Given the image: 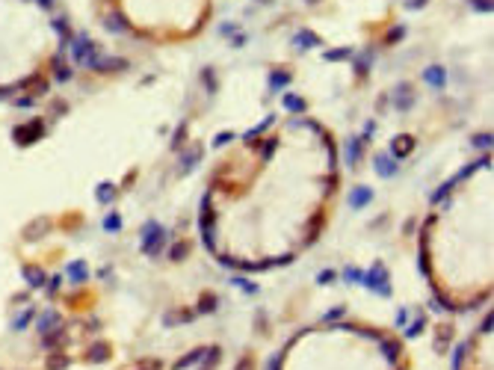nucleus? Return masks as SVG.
I'll use <instances>...</instances> for the list:
<instances>
[{"label":"nucleus","mask_w":494,"mask_h":370,"mask_svg":"<svg viewBox=\"0 0 494 370\" xmlns=\"http://www.w3.org/2000/svg\"><path fill=\"white\" fill-rule=\"evenodd\" d=\"M51 3H54V0H42V6H51Z\"/></svg>","instance_id":"obj_16"},{"label":"nucleus","mask_w":494,"mask_h":370,"mask_svg":"<svg viewBox=\"0 0 494 370\" xmlns=\"http://www.w3.org/2000/svg\"><path fill=\"white\" fill-rule=\"evenodd\" d=\"M296 45H302V48H317V45H320V36L311 33V30H299L296 33Z\"/></svg>","instance_id":"obj_4"},{"label":"nucleus","mask_w":494,"mask_h":370,"mask_svg":"<svg viewBox=\"0 0 494 370\" xmlns=\"http://www.w3.org/2000/svg\"><path fill=\"white\" fill-rule=\"evenodd\" d=\"M376 169H379L382 175H391V172H394V169H391V160H388V157H379V160H376Z\"/></svg>","instance_id":"obj_10"},{"label":"nucleus","mask_w":494,"mask_h":370,"mask_svg":"<svg viewBox=\"0 0 494 370\" xmlns=\"http://www.w3.org/2000/svg\"><path fill=\"white\" fill-rule=\"evenodd\" d=\"M423 77H426V83H432V86H444V68L441 66H429L423 71Z\"/></svg>","instance_id":"obj_3"},{"label":"nucleus","mask_w":494,"mask_h":370,"mask_svg":"<svg viewBox=\"0 0 494 370\" xmlns=\"http://www.w3.org/2000/svg\"><path fill=\"white\" fill-rule=\"evenodd\" d=\"M349 57H352V48H334V51H326V54H323V60H329V63L349 60Z\"/></svg>","instance_id":"obj_5"},{"label":"nucleus","mask_w":494,"mask_h":370,"mask_svg":"<svg viewBox=\"0 0 494 370\" xmlns=\"http://www.w3.org/2000/svg\"><path fill=\"white\" fill-rule=\"evenodd\" d=\"M284 104H287V110H302V101H299L296 95H287V98H284Z\"/></svg>","instance_id":"obj_13"},{"label":"nucleus","mask_w":494,"mask_h":370,"mask_svg":"<svg viewBox=\"0 0 494 370\" xmlns=\"http://www.w3.org/2000/svg\"><path fill=\"white\" fill-rule=\"evenodd\" d=\"M308 3H317V0H308Z\"/></svg>","instance_id":"obj_17"},{"label":"nucleus","mask_w":494,"mask_h":370,"mask_svg":"<svg viewBox=\"0 0 494 370\" xmlns=\"http://www.w3.org/2000/svg\"><path fill=\"white\" fill-rule=\"evenodd\" d=\"M287 80H290V74H287V71H275V74L269 77V83H272V89H281V86H284Z\"/></svg>","instance_id":"obj_8"},{"label":"nucleus","mask_w":494,"mask_h":370,"mask_svg":"<svg viewBox=\"0 0 494 370\" xmlns=\"http://www.w3.org/2000/svg\"><path fill=\"white\" fill-rule=\"evenodd\" d=\"M367 199H370V193H367V190H355V193H352V207H361Z\"/></svg>","instance_id":"obj_9"},{"label":"nucleus","mask_w":494,"mask_h":370,"mask_svg":"<svg viewBox=\"0 0 494 370\" xmlns=\"http://www.w3.org/2000/svg\"><path fill=\"white\" fill-rule=\"evenodd\" d=\"M408 151H411V136H399V142H396L394 154H396V157H405Z\"/></svg>","instance_id":"obj_7"},{"label":"nucleus","mask_w":494,"mask_h":370,"mask_svg":"<svg viewBox=\"0 0 494 370\" xmlns=\"http://www.w3.org/2000/svg\"><path fill=\"white\" fill-rule=\"evenodd\" d=\"M107 30H113V33H128V18H125L122 12H113V15L107 18Z\"/></svg>","instance_id":"obj_2"},{"label":"nucleus","mask_w":494,"mask_h":370,"mask_svg":"<svg viewBox=\"0 0 494 370\" xmlns=\"http://www.w3.org/2000/svg\"><path fill=\"white\" fill-rule=\"evenodd\" d=\"M346 157H349V163H355V160H358V139H352V142H349Z\"/></svg>","instance_id":"obj_11"},{"label":"nucleus","mask_w":494,"mask_h":370,"mask_svg":"<svg viewBox=\"0 0 494 370\" xmlns=\"http://www.w3.org/2000/svg\"><path fill=\"white\" fill-rule=\"evenodd\" d=\"M402 36H405V27H396V30H391V33H388V42H399Z\"/></svg>","instance_id":"obj_14"},{"label":"nucleus","mask_w":494,"mask_h":370,"mask_svg":"<svg viewBox=\"0 0 494 370\" xmlns=\"http://www.w3.org/2000/svg\"><path fill=\"white\" fill-rule=\"evenodd\" d=\"M470 6L476 12H491V0H470Z\"/></svg>","instance_id":"obj_12"},{"label":"nucleus","mask_w":494,"mask_h":370,"mask_svg":"<svg viewBox=\"0 0 494 370\" xmlns=\"http://www.w3.org/2000/svg\"><path fill=\"white\" fill-rule=\"evenodd\" d=\"M408 101H411V92H408V83H402V86L396 89V107H399V110H405V107H408Z\"/></svg>","instance_id":"obj_6"},{"label":"nucleus","mask_w":494,"mask_h":370,"mask_svg":"<svg viewBox=\"0 0 494 370\" xmlns=\"http://www.w3.org/2000/svg\"><path fill=\"white\" fill-rule=\"evenodd\" d=\"M423 3H426V0H408V9H420Z\"/></svg>","instance_id":"obj_15"},{"label":"nucleus","mask_w":494,"mask_h":370,"mask_svg":"<svg viewBox=\"0 0 494 370\" xmlns=\"http://www.w3.org/2000/svg\"><path fill=\"white\" fill-rule=\"evenodd\" d=\"M74 60L92 68L95 66V60H98V45L89 42L86 36H77V39H74Z\"/></svg>","instance_id":"obj_1"}]
</instances>
